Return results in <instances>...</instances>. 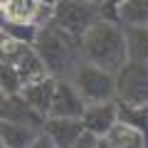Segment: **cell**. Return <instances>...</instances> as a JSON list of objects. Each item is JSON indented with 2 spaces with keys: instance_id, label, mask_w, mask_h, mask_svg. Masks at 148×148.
<instances>
[{
  "instance_id": "277c9868",
  "label": "cell",
  "mask_w": 148,
  "mask_h": 148,
  "mask_svg": "<svg viewBox=\"0 0 148 148\" xmlns=\"http://www.w3.org/2000/svg\"><path fill=\"white\" fill-rule=\"evenodd\" d=\"M114 99L126 104H148V62L126 59L114 72Z\"/></svg>"
},
{
  "instance_id": "484cf974",
  "label": "cell",
  "mask_w": 148,
  "mask_h": 148,
  "mask_svg": "<svg viewBox=\"0 0 148 148\" xmlns=\"http://www.w3.org/2000/svg\"><path fill=\"white\" fill-rule=\"evenodd\" d=\"M0 3H3V0H0Z\"/></svg>"
},
{
  "instance_id": "5b68a950",
  "label": "cell",
  "mask_w": 148,
  "mask_h": 148,
  "mask_svg": "<svg viewBox=\"0 0 148 148\" xmlns=\"http://www.w3.org/2000/svg\"><path fill=\"white\" fill-rule=\"evenodd\" d=\"M72 74H74L72 84L77 89V94L84 99V104L114 99V74L111 72H106V69L84 59L72 69Z\"/></svg>"
},
{
  "instance_id": "ba28073f",
  "label": "cell",
  "mask_w": 148,
  "mask_h": 148,
  "mask_svg": "<svg viewBox=\"0 0 148 148\" xmlns=\"http://www.w3.org/2000/svg\"><path fill=\"white\" fill-rule=\"evenodd\" d=\"M42 131L54 141L57 148H74L84 126L77 116H45Z\"/></svg>"
},
{
  "instance_id": "30bf717a",
  "label": "cell",
  "mask_w": 148,
  "mask_h": 148,
  "mask_svg": "<svg viewBox=\"0 0 148 148\" xmlns=\"http://www.w3.org/2000/svg\"><path fill=\"white\" fill-rule=\"evenodd\" d=\"M0 119L17 121V123H25V126H32V128H42V121H45L42 114H37L20 94L3 96V101H0Z\"/></svg>"
},
{
  "instance_id": "d6986e66",
  "label": "cell",
  "mask_w": 148,
  "mask_h": 148,
  "mask_svg": "<svg viewBox=\"0 0 148 148\" xmlns=\"http://www.w3.org/2000/svg\"><path fill=\"white\" fill-rule=\"evenodd\" d=\"M0 30L8 32V35L17 37V40H22V42L32 45V40H35L37 35V25H30V22H15V20H8V17L0 15Z\"/></svg>"
},
{
  "instance_id": "3957f363",
  "label": "cell",
  "mask_w": 148,
  "mask_h": 148,
  "mask_svg": "<svg viewBox=\"0 0 148 148\" xmlns=\"http://www.w3.org/2000/svg\"><path fill=\"white\" fill-rule=\"evenodd\" d=\"M99 17H101L99 15V3H91V0H57L49 20L57 27H62L64 32H69L72 37L82 40V35Z\"/></svg>"
},
{
  "instance_id": "7402d4cb",
  "label": "cell",
  "mask_w": 148,
  "mask_h": 148,
  "mask_svg": "<svg viewBox=\"0 0 148 148\" xmlns=\"http://www.w3.org/2000/svg\"><path fill=\"white\" fill-rule=\"evenodd\" d=\"M99 138L101 136H96V133H91V131H82L79 133V138H77V143H74V148H96L99 146Z\"/></svg>"
},
{
  "instance_id": "8fae6325",
  "label": "cell",
  "mask_w": 148,
  "mask_h": 148,
  "mask_svg": "<svg viewBox=\"0 0 148 148\" xmlns=\"http://www.w3.org/2000/svg\"><path fill=\"white\" fill-rule=\"evenodd\" d=\"M146 146H148L146 133L123 121H114V126L99 138V148H146Z\"/></svg>"
},
{
  "instance_id": "d4e9b609",
  "label": "cell",
  "mask_w": 148,
  "mask_h": 148,
  "mask_svg": "<svg viewBox=\"0 0 148 148\" xmlns=\"http://www.w3.org/2000/svg\"><path fill=\"white\" fill-rule=\"evenodd\" d=\"M91 3H101V0H91Z\"/></svg>"
},
{
  "instance_id": "44dd1931",
  "label": "cell",
  "mask_w": 148,
  "mask_h": 148,
  "mask_svg": "<svg viewBox=\"0 0 148 148\" xmlns=\"http://www.w3.org/2000/svg\"><path fill=\"white\" fill-rule=\"evenodd\" d=\"M121 5V0H101L99 3V15L104 20H111L116 22V8Z\"/></svg>"
},
{
  "instance_id": "2e32d148",
  "label": "cell",
  "mask_w": 148,
  "mask_h": 148,
  "mask_svg": "<svg viewBox=\"0 0 148 148\" xmlns=\"http://www.w3.org/2000/svg\"><path fill=\"white\" fill-rule=\"evenodd\" d=\"M119 25H148V0H121L116 8Z\"/></svg>"
},
{
  "instance_id": "9a60e30c",
  "label": "cell",
  "mask_w": 148,
  "mask_h": 148,
  "mask_svg": "<svg viewBox=\"0 0 148 148\" xmlns=\"http://www.w3.org/2000/svg\"><path fill=\"white\" fill-rule=\"evenodd\" d=\"M15 72H17V77H20L22 86L32 84V82H37V79H42V77H47V69H45L42 59L37 57V52L32 49V45L22 52V57L15 62Z\"/></svg>"
},
{
  "instance_id": "52a82bcc",
  "label": "cell",
  "mask_w": 148,
  "mask_h": 148,
  "mask_svg": "<svg viewBox=\"0 0 148 148\" xmlns=\"http://www.w3.org/2000/svg\"><path fill=\"white\" fill-rule=\"evenodd\" d=\"M84 99L77 94L74 84L64 77L54 79V91H52V101H49V111L47 116H82L84 111Z\"/></svg>"
},
{
  "instance_id": "cb8c5ba5",
  "label": "cell",
  "mask_w": 148,
  "mask_h": 148,
  "mask_svg": "<svg viewBox=\"0 0 148 148\" xmlns=\"http://www.w3.org/2000/svg\"><path fill=\"white\" fill-rule=\"evenodd\" d=\"M3 96H5V94H3V91H0V101H3Z\"/></svg>"
},
{
  "instance_id": "603a6c76",
  "label": "cell",
  "mask_w": 148,
  "mask_h": 148,
  "mask_svg": "<svg viewBox=\"0 0 148 148\" xmlns=\"http://www.w3.org/2000/svg\"><path fill=\"white\" fill-rule=\"evenodd\" d=\"M30 148H54V141L47 136V133L40 128V131L35 133V138H32V143H30Z\"/></svg>"
},
{
  "instance_id": "6da1fadb",
  "label": "cell",
  "mask_w": 148,
  "mask_h": 148,
  "mask_svg": "<svg viewBox=\"0 0 148 148\" xmlns=\"http://www.w3.org/2000/svg\"><path fill=\"white\" fill-rule=\"evenodd\" d=\"M79 52L86 62H91V64H96V67H101V69L114 74L126 62V42H123L121 25L99 17L82 35Z\"/></svg>"
},
{
  "instance_id": "ac0fdd59",
  "label": "cell",
  "mask_w": 148,
  "mask_h": 148,
  "mask_svg": "<svg viewBox=\"0 0 148 148\" xmlns=\"http://www.w3.org/2000/svg\"><path fill=\"white\" fill-rule=\"evenodd\" d=\"M27 47H30L27 42H22V40H17V37H12V35L0 30V62L15 64Z\"/></svg>"
},
{
  "instance_id": "7a4b0ae2",
  "label": "cell",
  "mask_w": 148,
  "mask_h": 148,
  "mask_svg": "<svg viewBox=\"0 0 148 148\" xmlns=\"http://www.w3.org/2000/svg\"><path fill=\"white\" fill-rule=\"evenodd\" d=\"M32 49L42 59L47 74L52 77H67L79 64V40L57 27L52 20L37 27V35L32 40Z\"/></svg>"
},
{
  "instance_id": "8992f818",
  "label": "cell",
  "mask_w": 148,
  "mask_h": 148,
  "mask_svg": "<svg viewBox=\"0 0 148 148\" xmlns=\"http://www.w3.org/2000/svg\"><path fill=\"white\" fill-rule=\"evenodd\" d=\"M57 0H3L0 15L15 22H30V25H45L52 17Z\"/></svg>"
},
{
  "instance_id": "ffe728a7",
  "label": "cell",
  "mask_w": 148,
  "mask_h": 148,
  "mask_svg": "<svg viewBox=\"0 0 148 148\" xmlns=\"http://www.w3.org/2000/svg\"><path fill=\"white\" fill-rule=\"evenodd\" d=\"M20 77L15 72V64L0 62V91L3 94H17L20 91Z\"/></svg>"
},
{
  "instance_id": "9c48e42d",
  "label": "cell",
  "mask_w": 148,
  "mask_h": 148,
  "mask_svg": "<svg viewBox=\"0 0 148 148\" xmlns=\"http://www.w3.org/2000/svg\"><path fill=\"white\" fill-rule=\"evenodd\" d=\"M79 121L86 131L96 133V136H104L114 126V121H116V99L86 104L84 111H82V116H79Z\"/></svg>"
},
{
  "instance_id": "4fadbf2b",
  "label": "cell",
  "mask_w": 148,
  "mask_h": 148,
  "mask_svg": "<svg viewBox=\"0 0 148 148\" xmlns=\"http://www.w3.org/2000/svg\"><path fill=\"white\" fill-rule=\"evenodd\" d=\"M37 131L40 128L0 119V146L3 148H30V143H32V138H35Z\"/></svg>"
},
{
  "instance_id": "e0dca14e",
  "label": "cell",
  "mask_w": 148,
  "mask_h": 148,
  "mask_svg": "<svg viewBox=\"0 0 148 148\" xmlns=\"http://www.w3.org/2000/svg\"><path fill=\"white\" fill-rule=\"evenodd\" d=\"M116 121H123V123H128V126L146 133V128H148V104L116 101Z\"/></svg>"
},
{
  "instance_id": "7c38bea8",
  "label": "cell",
  "mask_w": 148,
  "mask_h": 148,
  "mask_svg": "<svg viewBox=\"0 0 148 148\" xmlns=\"http://www.w3.org/2000/svg\"><path fill=\"white\" fill-rule=\"evenodd\" d=\"M54 79H57V77L47 74V77H42V79L32 82V84L20 86V91H17V94H20L22 99H25L27 104H30L32 109L37 111V114L47 116V111H49V101H52V91H54Z\"/></svg>"
},
{
  "instance_id": "5bb4252c",
  "label": "cell",
  "mask_w": 148,
  "mask_h": 148,
  "mask_svg": "<svg viewBox=\"0 0 148 148\" xmlns=\"http://www.w3.org/2000/svg\"><path fill=\"white\" fill-rule=\"evenodd\" d=\"M123 42H126V59L148 62V25H121Z\"/></svg>"
}]
</instances>
